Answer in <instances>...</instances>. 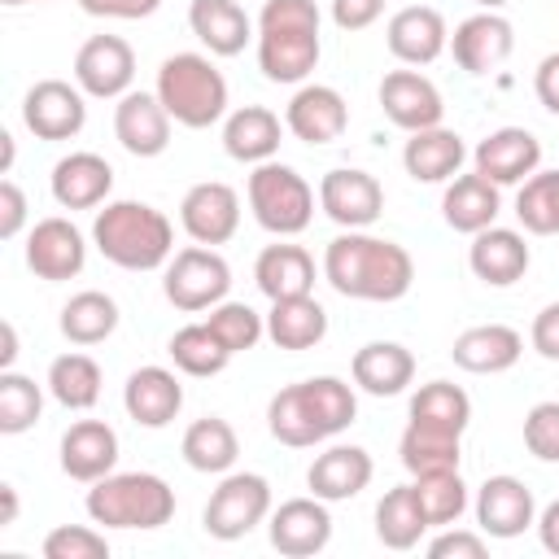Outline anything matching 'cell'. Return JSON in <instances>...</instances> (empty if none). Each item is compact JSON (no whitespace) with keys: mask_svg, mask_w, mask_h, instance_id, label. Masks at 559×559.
<instances>
[{"mask_svg":"<svg viewBox=\"0 0 559 559\" xmlns=\"http://www.w3.org/2000/svg\"><path fill=\"white\" fill-rule=\"evenodd\" d=\"M266 336L280 345V349H314L323 336H328V310L306 293V297H284V301H271V314H266Z\"/></svg>","mask_w":559,"mask_h":559,"instance_id":"e575fe53","label":"cell"},{"mask_svg":"<svg viewBox=\"0 0 559 559\" xmlns=\"http://www.w3.org/2000/svg\"><path fill=\"white\" fill-rule=\"evenodd\" d=\"M371 454L362 445H328L323 454H314L310 472H306V485L314 498L323 502H345V498H358L367 485H371Z\"/></svg>","mask_w":559,"mask_h":559,"instance_id":"f1b7e54d","label":"cell"},{"mask_svg":"<svg viewBox=\"0 0 559 559\" xmlns=\"http://www.w3.org/2000/svg\"><path fill=\"white\" fill-rule=\"evenodd\" d=\"M528 341H533V349H537L542 358L559 362V301H550V306L537 310V319H533V328H528Z\"/></svg>","mask_w":559,"mask_h":559,"instance_id":"816d5d0a","label":"cell"},{"mask_svg":"<svg viewBox=\"0 0 559 559\" xmlns=\"http://www.w3.org/2000/svg\"><path fill=\"white\" fill-rule=\"evenodd\" d=\"M384 13V0H332V22L341 31H367Z\"/></svg>","mask_w":559,"mask_h":559,"instance_id":"f907efd6","label":"cell"},{"mask_svg":"<svg viewBox=\"0 0 559 559\" xmlns=\"http://www.w3.org/2000/svg\"><path fill=\"white\" fill-rule=\"evenodd\" d=\"M162 0H79L83 13L92 17H118V22H135V17H148L157 13Z\"/></svg>","mask_w":559,"mask_h":559,"instance_id":"db71d44e","label":"cell"},{"mask_svg":"<svg viewBox=\"0 0 559 559\" xmlns=\"http://www.w3.org/2000/svg\"><path fill=\"white\" fill-rule=\"evenodd\" d=\"M319 210L345 231H367L384 214V188L376 175L358 166H341L319 179Z\"/></svg>","mask_w":559,"mask_h":559,"instance_id":"8fae6325","label":"cell"},{"mask_svg":"<svg viewBox=\"0 0 559 559\" xmlns=\"http://www.w3.org/2000/svg\"><path fill=\"white\" fill-rule=\"evenodd\" d=\"M537 537H542V546H546L550 555H559V498L542 507V515H537Z\"/></svg>","mask_w":559,"mask_h":559,"instance_id":"9f6ffc18","label":"cell"},{"mask_svg":"<svg viewBox=\"0 0 559 559\" xmlns=\"http://www.w3.org/2000/svg\"><path fill=\"white\" fill-rule=\"evenodd\" d=\"M0 4H9V9H17V4H44V0H0Z\"/></svg>","mask_w":559,"mask_h":559,"instance_id":"6125c7cd","label":"cell"},{"mask_svg":"<svg viewBox=\"0 0 559 559\" xmlns=\"http://www.w3.org/2000/svg\"><path fill=\"white\" fill-rule=\"evenodd\" d=\"M253 280L262 288V297L271 301H284V297H306L314 293V258L301 249V245H266L253 262Z\"/></svg>","mask_w":559,"mask_h":559,"instance_id":"836d02e7","label":"cell"},{"mask_svg":"<svg viewBox=\"0 0 559 559\" xmlns=\"http://www.w3.org/2000/svg\"><path fill=\"white\" fill-rule=\"evenodd\" d=\"M205 323H210V332H214L231 354H245V349H253V345L266 336V319H262L249 301H218Z\"/></svg>","mask_w":559,"mask_h":559,"instance_id":"bcb514c9","label":"cell"},{"mask_svg":"<svg viewBox=\"0 0 559 559\" xmlns=\"http://www.w3.org/2000/svg\"><path fill=\"white\" fill-rule=\"evenodd\" d=\"M153 92L166 105V114L188 131H205L227 114V79L205 52L166 57Z\"/></svg>","mask_w":559,"mask_h":559,"instance_id":"5b68a950","label":"cell"},{"mask_svg":"<svg viewBox=\"0 0 559 559\" xmlns=\"http://www.w3.org/2000/svg\"><path fill=\"white\" fill-rule=\"evenodd\" d=\"M349 376L371 397H397L415 380V354L406 345H397V341H367L354 354Z\"/></svg>","mask_w":559,"mask_h":559,"instance_id":"4dcf8cb0","label":"cell"},{"mask_svg":"<svg viewBox=\"0 0 559 559\" xmlns=\"http://www.w3.org/2000/svg\"><path fill=\"white\" fill-rule=\"evenodd\" d=\"M92 240L100 258L122 271H157L175 258V227L148 201H105V210H96Z\"/></svg>","mask_w":559,"mask_h":559,"instance_id":"3957f363","label":"cell"},{"mask_svg":"<svg viewBox=\"0 0 559 559\" xmlns=\"http://www.w3.org/2000/svg\"><path fill=\"white\" fill-rule=\"evenodd\" d=\"M87 515L105 528H162L175 515V489L153 472H109L87 489Z\"/></svg>","mask_w":559,"mask_h":559,"instance_id":"8992f818","label":"cell"},{"mask_svg":"<svg viewBox=\"0 0 559 559\" xmlns=\"http://www.w3.org/2000/svg\"><path fill=\"white\" fill-rule=\"evenodd\" d=\"M332 542V515L323 498H288L271 511V546L288 559H310Z\"/></svg>","mask_w":559,"mask_h":559,"instance_id":"d6986e66","label":"cell"},{"mask_svg":"<svg viewBox=\"0 0 559 559\" xmlns=\"http://www.w3.org/2000/svg\"><path fill=\"white\" fill-rule=\"evenodd\" d=\"M411 424H424V428H441V432H459L472 424V397L450 384V380H428L415 389L411 397Z\"/></svg>","mask_w":559,"mask_h":559,"instance_id":"ab89813d","label":"cell"},{"mask_svg":"<svg viewBox=\"0 0 559 559\" xmlns=\"http://www.w3.org/2000/svg\"><path fill=\"white\" fill-rule=\"evenodd\" d=\"M258 66L271 83H306L319 66V4L266 0L258 13Z\"/></svg>","mask_w":559,"mask_h":559,"instance_id":"277c9868","label":"cell"},{"mask_svg":"<svg viewBox=\"0 0 559 559\" xmlns=\"http://www.w3.org/2000/svg\"><path fill=\"white\" fill-rule=\"evenodd\" d=\"M271 515V485L258 472H227L218 480V489L205 502V533L218 542H236L245 533H253L262 520Z\"/></svg>","mask_w":559,"mask_h":559,"instance_id":"9c48e42d","label":"cell"},{"mask_svg":"<svg viewBox=\"0 0 559 559\" xmlns=\"http://www.w3.org/2000/svg\"><path fill=\"white\" fill-rule=\"evenodd\" d=\"M179 223L197 245H227L240 227V197L223 179L192 183L179 201Z\"/></svg>","mask_w":559,"mask_h":559,"instance_id":"4fadbf2b","label":"cell"},{"mask_svg":"<svg viewBox=\"0 0 559 559\" xmlns=\"http://www.w3.org/2000/svg\"><path fill=\"white\" fill-rule=\"evenodd\" d=\"M13 524H17V489L0 485V528H13Z\"/></svg>","mask_w":559,"mask_h":559,"instance_id":"6f0895ef","label":"cell"},{"mask_svg":"<svg viewBox=\"0 0 559 559\" xmlns=\"http://www.w3.org/2000/svg\"><path fill=\"white\" fill-rule=\"evenodd\" d=\"M131 79H135V52L122 35H92L74 52V83L96 100L127 96Z\"/></svg>","mask_w":559,"mask_h":559,"instance_id":"7c38bea8","label":"cell"},{"mask_svg":"<svg viewBox=\"0 0 559 559\" xmlns=\"http://www.w3.org/2000/svg\"><path fill=\"white\" fill-rule=\"evenodd\" d=\"M358 415V397L345 380L336 376H314V380H301V384H288L271 397L266 406V428L280 445H293V450H306V445H319L336 432H345Z\"/></svg>","mask_w":559,"mask_h":559,"instance_id":"7a4b0ae2","label":"cell"},{"mask_svg":"<svg viewBox=\"0 0 559 559\" xmlns=\"http://www.w3.org/2000/svg\"><path fill=\"white\" fill-rule=\"evenodd\" d=\"M463 162H467V144L450 127L411 131V140L402 148V166L415 183H450L463 170Z\"/></svg>","mask_w":559,"mask_h":559,"instance_id":"83f0119b","label":"cell"},{"mask_svg":"<svg viewBox=\"0 0 559 559\" xmlns=\"http://www.w3.org/2000/svg\"><path fill=\"white\" fill-rule=\"evenodd\" d=\"M227 288H231V266L214 245H188L166 262L162 293L183 314L214 310L218 301H227Z\"/></svg>","mask_w":559,"mask_h":559,"instance_id":"ba28073f","label":"cell"},{"mask_svg":"<svg viewBox=\"0 0 559 559\" xmlns=\"http://www.w3.org/2000/svg\"><path fill=\"white\" fill-rule=\"evenodd\" d=\"M48 393L66 411H92L100 402V367L87 354H61L48 367Z\"/></svg>","mask_w":559,"mask_h":559,"instance_id":"60d3db41","label":"cell"},{"mask_svg":"<svg viewBox=\"0 0 559 559\" xmlns=\"http://www.w3.org/2000/svg\"><path fill=\"white\" fill-rule=\"evenodd\" d=\"M22 122L35 140H74L87 122V92L66 79H39L22 96Z\"/></svg>","mask_w":559,"mask_h":559,"instance_id":"30bf717a","label":"cell"},{"mask_svg":"<svg viewBox=\"0 0 559 559\" xmlns=\"http://www.w3.org/2000/svg\"><path fill=\"white\" fill-rule=\"evenodd\" d=\"M485 533H467V528H441L432 542H428V555L432 559H485Z\"/></svg>","mask_w":559,"mask_h":559,"instance_id":"681fc988","label":"cell"},{"mask_svg":"<svg viewBox=\"0 0 559 559\" xmlns=\"http://www.w3.org/2000/svg\"><path fill=\"white\" fill-rule=\"evenodd\" d=\"M323 280L354 301H397L415 284V262L397 240L341 231L323 249Z\"/></svg>","mask_w":559,"mask_h":559,"instance_id":"6da1fadb","label":"cell"},{"mask_svg":"<svg viewBox=\"0 0 559 559\" xmlns=\"http://www.w3.org/2000/svg\"><path fill=\"white\" fill-rule=\"evenodd\" d=\"M384 44L402 66H428L450 48V31L432 4H406L389 17Z\"/></svg>","mask_w":559,"mask_h":559,"instance_id":"7402d4cb","label":"cell"},{"mask_svg":"<svg viewBox=\"0 0 559 559\" xmlns=\"http://www.w3.org/2000/svg\"><path fill=\"white\" fill-rule=\"evenodd\" d=\"M166 349H170L175 367H179L183 376H197V380L218 376V371L231 362V349L210 332V323H188V328H179Z\"/></svg>","mask_w":559,"mask_h":559,"instance_id":"b9f144b4","label":"cell"},{"mask_svg":"<svg viewBox=\"0 0 559 559\" xmlns=\"http://www.w3.org/2000/svg\"><path fill=\"white\" fill-rule=\"evenodd\" d=\"M0 336H4V349H0V371H9V367H13V358H17V328L4 319V323H0Z\"/></svg>","mask_w":559,"mask_h":559,"instance_id":"680465c9","label":"cell"},{"mask_svg":"<svg viewBox=\"0 0 559 559\" xmlns=\"http://www.w3.org/2000/svg\"><path fill=\"white\" fill-rule=\"evenodd\" d=\"M428 528L432 524H428V515H424V507L415 498V485H393L376 502V537H380V546H389V550H415Z\"/></svg>","mask_w":559,"mask_h":559,"instance_id":"8d00e7d4","label":"cell"},{"mask_svg":"<svg viewBox=\"0 0 559 559\" xmlns=\"http://www.w3.org/2000/svg\"><path fill=\"white\" fill-rule=\"evenodd\" d=\"M528 262H533V253H528V245L515 227H485L467 245V266L489 288H507V284L524 280Z\"/></svg>","mask_w":559,"mask_h":559,"instance_id":"cb8c5ba5","label":"cell"},{"mask_svg":"<svg viewBox=\"0 0 559 559\" xmlns=\"http://www.w3.org/2000/svg\"><path fill=\"white\" fill-rule=\"evenodd\" d=\"M537 524V502L533 489L520 476H489L476 493V528L485 537H520L524 528Z\"/></svg>","mask_w":559,"mask_h":559,"instance_id":"ac0fdd59","label":"cell"},{"mask_svg":"<svg viewBox=\"0 0 559 559\" xmlns=\"http://www.w3.org/2000/svg\"><path fill=\"white\" fill-rule=\"evenodd\" d=\"M61 336L70 345H100L118 328V301L100 288H83L61 306Z\"/></svg>","mask_w":559,"mask_h":559,"instance_id":"74e56055","label":"cell"},{"mask_svg":"<svg viewBox=\"0 0 559 559\" xmlns=\"http://www.w3.org/2000/svg\"><path fill=\"white\" fill-rule=\"evenodd\" d=\"M26 223V192L13 179H0V240H13Z\"/></svg>","mask_w":559,"mask_h":559,"instance_id":"f5cc1de1","label":"cell"},{"mask_svg":"<svg viewBox=\"0 0 559 559\" xmlns=\"http://www.w3.org/2000/svg\"><path fill=\"white\" fill-rule=\"evenodd\" d=\"M511 48H515V31L498 9H480L463 17L450 35V52L467 74H493L511 57Z\"/></svg>","mask_w":559,"mask_h":559,"instance_id":"9a60e30c","label":"cell"},{"mask_svg":"<svg viewBox=\"0 0 559 559\" xmlns=\"http://www.w3.org/2000/svg\"><path fill=\"white\" fill-rule=\"evenodd\" d=\"M48 188H52V201L61 210H96V205H105V197L114 188V166L100 153L79 148L52 166Z\"/></svg>","mask_w":559,"mask_h":559,"instance_id":"603a6c76","label":"cell"},{"mask_svg":"<svg viewBox=\"0 0 559 559\" xmlns=\"http://www.w3.org/2000/svg\"><path fill=\"white\" fill-rule=\"evenodd\" d=\"M122 406L140 428H166L183 411V384L166 367H140L122 384Z\"/></svg>","mask_w":559,"mask_h":559,"instance_id":"4316f807","label":"cell"},{"mask_svg":"<svg viewBox=\"0 0 559 559\" xmlns=\"http://www.w3.org/2000/svg\"><path fill=\"white\" fill-rule=\"evenodd\" d=\"M472 4H480V9H502L507 0H472Z\"/></svg>","mask_w":559,"mask_h":559,"instance_id":"94428289","label":"cell"},{"mask_svg":"<svg viewBox=\"0 0 559 559\" xmlns=\"http://www.w3.org/2000/svg\"><path fill=\"white\" fill-rule=\"evenodd\" d=\"M524 354V336L507 323H476L467 332L454 336V367L472 371V376H498V371H511Z\"/></svg>","mask_w":559,"mask_h":559,"instance_id":"484cf974","label":"cell"},{"mask_svg":"<svg viewBox=\"0 0 559 559\" xmlns=\"http://www.w3.org/2000/svg\"><path fill=\"white\" fill-rule=\"evenodd\" d=\"M515 218L533 236H559V170H533L520 183Z\"/></svg>","mask_w":559,"mask_h":559,"instance_id":"7bdbcfd3","label":"cell"},{"mask_svg":"<svg viewBox=\"0 0 559 559\" xmlns=\"http://www.w3.org/2000/svg\"><path fill=\"white\" fill-rule=\"evenodd\" d=\"M188 26L210 48V57H236L253 39V22L240 9V0H192Z\"/></svg>","mask_w":559,"mask_h":559,"instance_id":"1f68e13d","label":"cell"},{"mask_svg":"<svg viewBox=\"0 0 559 559\" xmlns=\"http://www.w3.org/2000/svg\"><path fill=\"white\" fill-rule=\"evenodd\" d=\"M0 153H4L0 157V175H9L13 170V135L9 131H0Z\"/></svg>","mask_w":559,"mask_h":559,"instance_id":"91938a15","label":"cell"},{"mask_svg":"<svg viewBox=\"0 0 559 559\" xmlns=\"http://www.w3.org/2000/svg\"><path fill=\"white\" fill-rule=\"evenodd\" d=\"M397 459L411 476L424 472H450L463 459V437L459 432H441V428H424V424H406L402 441H397Z\"/></svg>","mask_w":559,"mask_h":559,"instance_id":"f35d334b","label":"cell"},{"mask_svg":"<svg viewBox=\"0 0 559 559\" xmlns=\"http://www.w3.org/2000/svg\"><path fill=\"white\" fill-rule=\"evenodd\" d=\"M170 114L157 92H127L114 105V135L131 157H157L170 144Z\"/></svg>","mask_w":559,"mask_h":559,"instance_id":"ffe728a7","label":"cell"},{"mask_svg":"<svg viewBox=\"0 0 559 559\" xmlns=\"http://www.w3.org/2000/svg\"><path fill=\"white\" fill-rule=\"evenodd\" d=\"M524 445L542 463H559V402H537L524 415Z\"/></svg>","mask_w":559,"mask_h":559,"instance_id":"c3c4849f","label":"cell"},{"mask_svg":"<svg viewBox=\"0 0 559 559\" xmlns=\"http://www.w3.org/2000/svg\"><path fill=\"white\" fill-rule=\"evenodd\" d=\"M83 262H87V240H83V231L70 218L52 214V218H39L31 227V236H26V266L39 280H48V284L74 280L83 271Z\"/></svg>","mask_w":559,"mask_h":559,"instance_id":"5bb4252c","label":"cell"},{"mask_svg":"<svg viewBox=\"0 0 559 559\" xmlns=\"http://www.w3.org/2000/svg\"><path fill=\"white\" fill-rule=\"evenodd\" d=\"M472 162H476V170H480L489 183L507 188V183H524V179L542 166V144H537V135L524 131V127H498V131H489V135L472 148Z\"/></svg>","mask_w":559,"mask_h":559,"instance_id":"44dd1931","label":"cell"},{"mask_svg":"<svg viewBox=\"0 0 559 559\" xmlns=\"http://www.w3.org/2000/svg\"><path fill=\"white\" fill-rule=\"evenodd\" d=\"M284 127L301 140V144H332L345 135L349 127V105L336 87L328 83H301L284 109Z\"/></svg>","mask_w":559,"mask_h":559,"instance_id":"e0dca14e","label":"cell"},{"mask_svg":"<svg viewBox=\"0 0 559 559\" xmlns=\"http://www.w3.org/2000/svg\"><path fill=\"white\" fill-rule=\"evenodd\" d=\"M44 559H109V542L92 524H57L44 537Z\"/></svg>","mask_w":559,"mask_h":559,"instance_id":"7dc6e473","label":"cell"},{"mask_svg":"<svg viewBox=\"0 0 559 559\" xmlns=\"http://www.w3.org/2000/svg\"><path fill=\"white\" fill-rule=\"evenodd\" d=\"M411 485H415V498H419V507H424V515H428L432 528H450L467 511V485H463L459 467H450V472H424Z\"/></svg>","mask_w":559,"mask_h":559,"instance_id":"ee69618b","label":"cell"},{"mask_svg":"<svg viewBox=\"0 0 559 559\" xmlns=\"http://www.w3.org/2000/svg\"><path fill=\"white\" fill-rule=\"evenodd\" d=\"M179 454L192 472L223 476V472H231V463L240 454V441H236V428L223 415H205V419L188 424V432L179 441Z\"/></svg>","mask_w":559,"mask_h":559,"instance_id":"d590c367","label":"cell"},{"mask_svg":"<svg viewBox=\"0 0 559 559\" xmlns=\"http://www.w3.org/2000/svg\"><path fill=\"white\" fill-rule=\"evenodd\" d=\"M44 415V393L31 376L22 371H0V432L17 437L26 428H35V419Z\"/></svg>","mask_w":559,"mask_h":559,"instance_id":"f6af8a7d","label":"cell"},{"mask_svg":"<svg viewBox=\"0 0 559 559\" xmlns=\"http://www.w3.org/2000/svg\"><path fill=\"white\" fill-rule=\"evenodd\" d=\"M118 463V432L105 419H79L61 437V472L70 480L96 485Z\"/></svg>","mask_w":559,"mask_h":559,"instance_id":"d4e9b609","label":"cell"},{"mask_svg":"<svg viewBox=\"0 0 559 559\" xmlns=\"http://www.w3.org/2000/svg\"><path fill=\"white\" fill-rule=\"evenodd\" d=\"M533 92H537V100H542L550 114H559V52L542 57V66H537V74H533Z\"/></svg>","mask_w":559,"mask_h":559,"instance_id":"11a10c76","label":"cell"},{"mask_svg":"<svg viewBox=\"0 0 559 559\" xmlns=\"http://www.w3.org/2000/svg\"><path fill=\"white\" fill-rule=\"evenodd\" d=\"M280 140H284V122L266 105H240L223 122V148H227V157L249 162V166L271 162L280 153Z\"/></svg>","mask_w":559,"mask_h":559,"instance_id":"f546056e","label":"cell"},{"mask_svg":"<svg viewBox=\"0 0 559 559\" xmlns=\"http://www.w3.org/2000/svg\"><path fill=\"white\" fill-rule=\"evenodd\" d=\"M498 210H502L498 183H489L480 170H472V175H454V179L445 183V197H441V214H445V223H450L454 231H463V236H476V231L493 227Z\"/></svg>","mask_w":559,"mask_h":559,"instance_id":"d6a6232c","label":"cell"},{"mask_svg":"<svg viewBox=\"0 0 559 559\" xmlns=\"http://www.w3.org/2000/svg\"><path fill=\"white\" fill-rule=\"evenodd\" d=\"M249 210L271 236H301L314 218V188L284 162H262L249 175Z\"/></svg>","mask_w":559,"mask_h":559,"instance_id":"52a82bcc","label":"cell"},{"mask_svg":"<svg viewBox=\"0 0 559 559\" xmlns=\"http://www.w3.org/2000/svg\"><path fill=\"white\" fill-rule=\"evenodd\" d=\"M380 109L393 127L402 131H424V127H441L445 100L437 92V83L419 70H389L380 79Z\"/></svg>","mask_w":559,"mask_h":559,"instance_id":"2e32d148","label":"cell"}]
</instances>
